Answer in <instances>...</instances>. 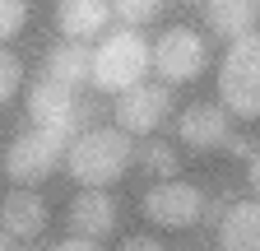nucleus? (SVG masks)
I'll return each instance as SVG.
<instances>
[{
  "label": "nucleus",
  "mask_w": 260,
  "mask_h": 251,
  "mask_svg": "<svg viewBox=\"0 0 260 251\" xmlns=\"http://www.w3.org/2000/svg\"><path fill=\"white\" fill-rule=\"evenodd\" d=\"M130 163H140L149 177H177V149L172 144H162V140H153V135H144V144L130 153Z\"/></svg>",
  "instance_id": "dca6fc26"
},
{
  "label": "nucleus",
  "mask_w": 260,
  "mask_h": 251,
  "mask_svg": "<svg viewBox=\"0 0 260 251\" xmlns=\"http://www.w3.org/2000/svg\"><path fill=\"white\" fill-rule=\"evenodd\" d=\"M130 153H135V140H130L121 125H84V131H75L70 144H65L60 168L79 186H112V181L125 177Z\"/></svg>",
  "instance_id": "f257e3e1"
},
{
  "label": "nucleus",
  "mask_w": 260,
  "mask_h": 251,
  "mask_svg": "<svg viewBox=\"0 0 260 251\" xmlns=\"http://www.w3.org/2000/svg\"><path fill=\"white\" fill-rule=\"evenodd\" d=\"M107 5H112V19H116V23H125V28H144V23L158 19L162 0H107Z\"/></svg>",
  "instance_id": "f3484780"
},
{
  "label": "nucleus",
  "mask_w": 260,
  "mask_h": 251,
  "mask_svg": "<svg viewBox=\"0 0 260 251\" xmlns=\"http://www.w3.org/2000/svg\"><path fill=\"white\" fill-rule=\"evenodd\" d=\"M116 228V200L107 186H84V191L70 200V233L79 237H93L103 246V237H112Z\"/></svg>",
  "instance_id": "9d476101"
},
{
  "label": "nucleus",
  "mask_w": 260,
  "mask_h": 251,
  "mask_svg": "<svg viewBox=\"0 0 260 251\" xmlns=\"http://www.w3.org/2000/svg\"><path fill=\"white\" fill-rule=\"evenodd\" d=\"M181 5H205V0H181Z\"/></svg>",
  "instance_id": "b1692460"
},
{
  "label": "nucleus",
  "mask_w": 260,
  "mask_h": 251,
  "mask_svg": "<svg viewBox=\"0 0 260 251\" xmlns=\"http://www.w3.org/2000/svg\"><path fill=\"white\" fill-rule=\"evenodd\" d=\"M112 116L125 135H153L162 121L172 116V84H162V79H135L130 88L116 93V103H112Z\"/></svg>",
  "instance_id": "423d86ee"
},
{
  "label": "nucleus",
  "mask_w": 260,
  "mask_h": 251,
  "mask_svg": "<svg viewBox=\"0 0 260 251\" xmlns=\"http://www.w3.org/2000/svg\"><path fill=\"white\" fill-rule=\"evenodd\" d=\"M200 205H205V196L195 191L190 181H177V177H162L158 186H149V196H144L149 224L153 228H172V233L200 224Z\"/></svg>",
  "instance_id": "0eeeda50"
},
{
  "label": "nucleus",
  "mask_w": 260,
  "mask_h": 251,
  "mask_svg": "<svg viewBox=\"0 0 260 251\" xmlns=\"http://www.w3.org/2000/svg\"><path fill=\"white\" fill-rule=\"evenodd\" d=\"M0 228L14 242H32L47 228V205L38 196V186H14L10 196H0Z\"/></svg>",
  "instance_id": "9b49d317"
},
{
  "label": "nucleus",
  "mask_w": 260,
  "mask_h": 251,
  "mask_svg": "<svg viewBox=\"0 0 260 251\" xmlns=\"http://www.w3.org/2000/svg\"><path fill=\"white\" fill-rule=\"evenodd\" d=\"M218 246L223 251H255L260 246V205L237 200L218 214Z\"/></svg>",
  "instance_id": "4468645a"
},
{
  "label": "nucleus",
  "mask_w": 260,
  "mask_h": 251,
  "mask_svg": "<svg viewBox=\"0 0 260 251\" xmlns=\"http://www.w3.org/2000/svg\"><path fill=\"white\" fill-rule=\"evenodd\" d=\"M103 42L93 47V60H88V84L98 88V93H121V88H130L135 79H144L149 75V42H144V33L140 28H103L98 33Z\"/></svg>",
  "instance_id": "f03ea898"
},
{
  "label": "nucleus",
  "mask_w": 260,
  "mask_h": 251,
  "mask_svg": "<svg viewBox=\"0 0 260 251\" xmlns=\"http://www.w3.org/2000/svg\"><path fill=\"white\" fill-rule=\"evenodd\" d=\"M56 246H60V251H98V242H93V237H79V233H70V237H60Z\"/></svg>",
  "instance_id": "412c9836"
},
{
  "label": "nucleus",
  "mask_w": 260,
  "mask_h": 251,
  "mask_svg": "<svg viewBox=\"0 0 260 251\" xmlns=\"http://www.w3.org/2000/svg\"><path fill=\"white\" fill-rule=\"evenodd\" d=\"M223 149L233 153V159H242V163L260 159V149H255V140H251V135H228V140H223Z\"/></svg>",
  "instance_id": "aec40b11"
},
{
  "label": "nucleus",
  "mask_w": 260,
  "mask_h": 251,
  "mask_svg": "<svg viewBox=\"0 0 260 251\" xmlns=\"http://www.w3.org/2000/svg\"><path fill=\"white\" fill-rule=\"evenodd\" d=\"M149 66H153V75L162 79V84H190V79H200L205 75V66H209V47H205V38L195 33V28H168L153 47H149Z\"/></svg>",
  "instance_id": "39448f33"
},
{
  "label": "nucleus",
  "mask_w": 260,
  "mask_h": 251,
  "mask_svg": "<svg viewBox=\"0 0 260 251\" xmlns=\"http://www.w3.org/2000/svg\"><path fill=\"white\" fill-rule=\"evenodd\" d=\"M88 60H93V47H88V42H79V38H60V42L47 51L42 75L56 79V84H65V88H84V84H88Z\"/></svg>",
  "instance_id": "ddd939ff"
},
{
  "label": "nucleus",
  "mask_w": 260,
  "mask_h": 251,
  "mask_svg": "<svg viewBox=\"0 0 260 251\" xmlns=\"http://www.w3.org/2000/svg\"><path fill=\"white\" fill-rule=\"evenodd\" d=\"M255 14H260V0H205V23H209V33H218L223 42L251 33Z\"/></svg>",
  "instance_id": "2eb2a0df"
},
{
  "label": "nucleus",
  "mask_w": 260,
  "mask_h": 251,
  "mask_svg": "<svg viewBox=\"0 0 260 251\" xmlns=\"http://www.w3.org/2000/svg\"><path fill=\"white\" fill-rule=\"evenodd\" d=\"M28 19V0H0V42H10Z\"/></svg>",
  "instance_id": "6ab92c4d"
},
{
  "label": "nucleus",
  "mask_w": 260,
  "mask_h": 251,
  "mask_svg": "<svg viewBox=\"0 0 260 251\" xmlns=\"http://www.w3.org/2000/svg\"><path fill=\"white\" fill-rule=\"evenodd\" d=\"M112 23V5L107 0H56V28L60 38H98L103 28Z\"/></svg>",
  "instance_id": "f8f14e48"
},
{
  "label": "nucleus",
  "mask_w": 260,
  "mask_h": 251,
  "mask_svg": "<svg viewBox=\"0 0 260 251\" xmlns=\"http://www.w3.org/2000/svg\"><path fill=\"white\" fill-rule=\"evenodd\" d=\"M218 88H223V107L237 121H255L260 116V33L255 28L228 42Z\"/></svg>",
  "instance_id": "7ed1b4c3"
},
{
  "label": "nucleus",
  "mask_w": 260,
  "mask_h": 251,
  "mask_svg": "<svg viewBox=\"0 0 260 251\" xmlns=\"http://www.w3.org/2000/svg\"><path fill=\"white\" fill-rule=\"evenodd\" d=\"M70 144V131H56V125H28L19 131L5 149V177L14 186H42L56 168H60V153Z\"/></svg>",
  "instance_id": "20e7f679"
},
{
  "label": "nucleus",
  "mask_w": 260,
  "mask_h": 251,
  "mask_svg": "<svg viewBox=\"0 0 260 251\" xmlns=\"http://www.w3.org/2000/svg\"><path fill=\"white\" fill-rule=\"evenodd\" d=\"M158 251V237H125V251Z\"/></svg>",
  "instance_id": "4be33fe9"
},
{
  "label": "nucleus",
  "mask_w": 260,
  "mask_h": 251,
  "mask_svg": "<svg viewBox=\"0 0 260 251\" xmlns=\"http://www.w3.org/2000/svg\"><path fill=\"white\" fill-rule=\"evenodd\" d=\"M177 135L190 149H223V140L233 135V112L223 103H190L177 116Z\"/></svg>",
  "instance_id": "1a4fd4ad"
},
{
  "label": "nucleus",
  "mask_w": 260,
  "mask_h": 251,
  "mask_svg": "<svg viewBox=\"0 0 260 251\" xmlns=\"http://www.w3.org/2000/svg\"><path fill=\"white\" fill-rule=\"evenodd\" d=\"M28 116L32 125H56V131H84L79 125V88H65L56 79H32L28 84Z\"/></svg>",
  "instance_id": "6e6552de"
},
{
  "label": "nucleus",
  "mask_w": 260,
  "mask_h": 251,
  "mask_svg": "<svg viewBox=\"0 0 260 251\" xmlns=\"http://www.w3.org/2000/svg\"><path fill=\"white\" fill-rule=\"evenodd\" d=\"M23 88V66L14 51H0V103H10L14 93Z\"/></svg>",
  "instance_id": "a211bd4d"
},
{
  "label": "nucleus",
  "mask_w": 260,
  "mask_h": 251,
  "mask_svg": "<svg viewBox=\"0 0 260 251\" xmlns=\"http://www.w3.org/2000/svg\"><path fill=\"white\" fill-rule=\"evenodd\" d=\"M10 246H14V237H10L5 228H0V251H10Z\"/></svg>",
  "instance_id": "5701e85b"
}]
</instances>
